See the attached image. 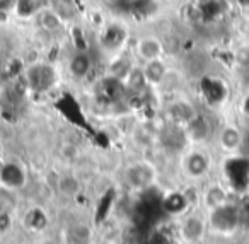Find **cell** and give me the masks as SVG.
I'll return each instance as SVG.
<instances>
[{"label":"cell","instance_id":"1","mask_svg":"<svg viewBox=\"0 0 249 244\" xmlns=\"http://www.w3.org/2000/svg\"><path fill=\"white\" fill-rule=\"evenodd\" d=\"M130 52L137 62L145 63L159 58H169L171 46L166 35L159 29H137L130 43Z\"/></svg>","mask_w":249,"mask_h":244},{"label":"cell","instance_id":"2","mask_svg":"<svg viewBox=\"0 0 249 244\" xmlns=\"http://www.w3.org/2000/svg\"><path fill=\"white\" fill-rule=\"evenodd\" d=\"M181 171L190 181H203L212 171V157L207 152V149L190 145L181 154Z\"/></svg>","mask_w":249,"mask_h":244},{"label":"cell","instance_id":"3","mask_svg":"<svg viewBox=\"0 0 249 244\" xmlns=\"http://www.w3.org/2000/svg\"><path fill=\"white\" fill-rule=\"evenodd\" d=\"M207 217L210 230L220 234V236H231L242 224L241 206H237L234 202L227 203V205L220 206V208L212 210V212L207 213Z\"/></svg>","mask_w":249,"mask_h":244},{"label":"cell","instance_id":"4","mask_svg":"<svg viewBox=\"0 0 249 244\" xmlns=\"http://www.w3.org/2000/svg\"><path fill=\"white\" fill-rule=\"evenodd\" d=\"M196 113H198V108L193 104V101L184 96H179V94L171 96V99H167L162 104L164 123L174 125V127H179L183 130L196 116Z\"/></svg>","mask_w":249,"mask_h":244},{"label":"cell","instance_id":"5","mask_svg":"<svg viewBox=\"0 0 249 244\" xmlns=\"http://www.w3.org/2000/svg\"><path fill=\"white\" fill-rule=\"evenodd\" d=\"M208 230L210 227H208L207 213L193 212V210L184 213L178 227L179 239L183 241V244H203Z\"/></svg>","mask_w":249,"mask_h":244},{"label":"cell","instance_id":"6","mask_svg":"<svg viewBox=\"0 0 249 244\" xmlns=\"http://www.w3.org/2000/svg\"><path fill=\"white\" fill-rule=\"evenodd\" d=\"M123 179L126 186L135 191H143L157 181V169L150 161H135L128 164L123 171Z\"/></svg>","mask_w":249,"mask_h":244},{"label":"cell","instance_id":"7","mask_svg":"<svg viewBox=\"0 0 249 244\" xmlns=\"http://www.w3.org/2000/svg\"><path fill=\"white\" fill-rule=\"evenodd\" d=\"M213 140L220 152L227 155H234L244 149L246 131L235 123H224L217 128Z\"/></svg>","mask_w":249,"mask_h":244},{"label":"cell","instance_id":"8","mask_svg":"<svg viewBox=\"0 0 249 244\" xmlns=\"http://www.w3.org/2000/svg\"><path fill=\"white\" fill-rule=\"evenodd\" d=\"M215 131L217 128H213L212 120L205 113L198 111L196 116L184 127V135L190 145H198V147H205L210 140H213Z\"/></svg>","mask_w":249,"mask_h":244},{"label":"cell","instance_id":"9","mask_svg":"<svg viewBox=\"0 0 249 244\" xmlns=\"http://www.w3.org/2000/svg\"><path fill=\"white\" fill-rule=\"evenodd\" d=\"M231 191L225 185L218 181H212L207 186L200 189V203L203 206L205 212H212L215 208H220V206L231 203Z\"/></svg>","mask_w":249,"mask_h":244},{"label":"cell","instance_id":"10","mask_svg":"<svg viewBox=\"0 0 249 244\" xmlns=\"http://www.w3.org/2000/svg\"><path fill=\"white\" fill-rule=\"evenodd\" d=\"M143 70V75H145V80L149 84V87L154 91V93H159L160 86L166 80L167 74L171 72L173 67L169 65V58H159V60H152V62H145L140 63Z\"/></svg>","mask_w":249,"mask_h":244},{"label":"cell","instance_id":"11","mask_svg":"<svg viewBox=\"0 0 249 244\" xmlns=\"http://www.w3.org/2000/svg\"><path fill=\"white\" fill-rule=\"evenodd\" d=\"M56 188L67 196H73L79 193L80 189V181L75 174L72 172H65V174L58 176V181H56Z\"/></svg>","mask_w":249,"mask_h":244},{"label":"cell","instance_id":"12","mask_svg":"<svg viewBox=\"0 0 249 244\" xmlns=\"http://www.w3.org/2000/svg\"><path fill=\"white\" fill-rule=\"evenodd\" d=\"M235 2H237L241 7H248V5H249V0H235Z\"/></svg>","mask_w":249,"mask_h":244},{"label":"cell","instance_id":"13","mask_svg":"<svg viewBox=\"0 0 249 244\" xmlns=\"http://www.w3.org/2000/svg\"><path fill=\"white\" fill-rule=\"evenodd\" d=\"M120 244H128V243H120Z\"/></svg>","mask_w":249,"mask_h":244},{"label":"cell","instance_id":"14","mask_svg":"<svg viewBox=\"0 0 249 244\" xmlns=\"http://www.w3.org/2000/svg\"><path fill=\"white\" fill-rule=\"evenodd\" d=\"M229 244H235V243H229Z\"/></svg>","mask_w":249,"mask_h":244},{"label":"cell","instance_id":"15","mask_svg":"<svg viewBox=\"0 0 249 244\" xmlns=\"http://www.w3.org/2000/svg\"><path fill=\"white\" fill-rule=\"evenodd\" d=\"M7 244H14V243H7Z\"/></svg>","mask_w":249,"mask_h":244}]
</instances>
